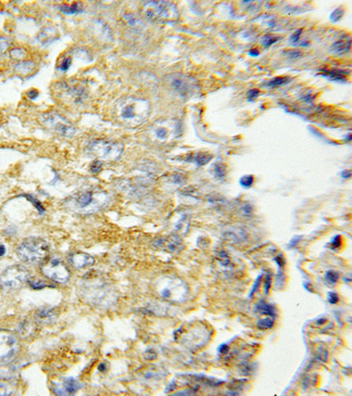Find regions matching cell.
I'll use <instances>...</instances> for the list:
<instances>
[{"label": "cell", "mask_w": 352, "mask_h": 396, "mask_svg": "<svg viewBox=\"0 0 352 396\" xmlns=\"http://www.w3.org/2000/svg\"><path fill=\"white\" fill-rule=\"evenodd\" d=\"M219 263H220L221 265L224 266V267H228V266L231 264V260H230V257L228 256V254H227L225 251H221V252H219Z\"/></svg>", "instance_id": "obj_30"}, {"label": "cell", "mask_w": 352, "mask_h": 396, "mask_svg": "<svg viewBox=\"0 0 352 396\" xmlns=\"http://www.w3.org/2000/svg\"><path fill=\"white\" fill-rule=\"evenodd\" d=\"M142 13L149 21L157 23H170L179 19L177 6L166 1H149L143 4Z\"/></svg>", "instance_id": "obj_6"}, {"label": "cell", "mask_w": 352, "mask_h": 396, "mask_svg": "<svg viewBox=\"0 0 352 396\" xmlns=\"http://www.w3.org/2000/svg\"><path fill=\"white\" fill-rule=\"evenodd\" d=\"M346 74H349V72H346V71L336 69L329 70V71L323 70L321 75L324 77H327L331 80H335V81H344Z\"/></svg>", "instance_id": "obj_19"}, {"label": "cell", "mask_w": 352, "mask_h": 396, "mask_svg": "<svg viewBox=\"0 0 352 396\" xmlns=\"http://www.w3.org/2000/svg\"><path fill=\"white\" fill-rule=\"evenodd\" d=\"M344 9H336V10H335V11L331 13V15H330V20H331L333 22H337V21H340L341 18H342L343 15H344Z\"/></svg>", "instance_id": "obj_33"}, {"label": "cell", "mask_w": 352, "mask_h": 396, "mask_svg": "<svg viewBox=\"0 0 352 396\" xmlns=\"http://www.w3.org/2000/svg\"><path fill=\"white\" fill-rule=\"evenodd\" d=\"M68 261L76 269H83L94 264V258L85 253H71Z\"/></svg>", "instance_id": "obj_16"}, {"label": "cell", "mask_w": 352, "mask_h": 396, "mask_svg": "<svg viewBox=\"0 0 352 396\" xmlns=\"http://www.w3.org/2000/svg\"><path fill=\"white\" fill-rule=\"evenodd\" d=\"M290 80L291 79L288 77H276V78H272V80L268 82L267 86H269V87H278V86L286 85Z\"/></svg>", "instance_id": "obj_24"}, {"label": "cell", "mask_w": 352, "mask_h": 396, "mask_svg": "<svg viewBox=\"0 0 352 396\" xmlns=\"http://www.w3.org/2000/svg\"><path fill=\"white\" fill-rule=\"evenodd\" d=\"M4 253H5V248L3 245H0V256L4 255Z\"/></svg>", "instance_id": "obj_50"}, {"label": "cell", "mask_w": 352, "mask_h": 396, "mask_svg": "<svg viewBox=\"0 0 352 396\" xmlns=\"http://www.w3.org/2000/svg\"><path fill=\"white\" fill-rule=\"evenodd\" d=\"M109 204V196L102 190H83L70 196L65 202L66 209L76 214L88 215L98 213Z\"/></svg>", "instance_id": "obj_3"}, {"label": "cell", "mask_w": 352, "mask_h": 396, "mask_svg": "<svg viewBox=\"0 0 352 396\" xmlns=\"http://www.w3.org/2000/svg\"><path fill=\"white\" fill-rule=\"evenodd\" d=\"M279 40L280 37L272 36H265L263 37V39H262V44H263V47L268 48V47H270V46L272 45V44H274V43H275L276 41H279Z\"/></svg>", "instance_id": "obj_29"}, {"label": "cell", "mask_w": 352, "mask_h": 396, "mask_svg": "<svg viewBox=\"0 0 352 396\" xmlns=\"http://www.w3.org/2000/svg\"><path fill=\"white\" fill-rule=\"evenodd\" d=\"M254 183V176H242L239 180V184L244 188H249Z\"/></svg>", "instance_id": "obj_31"}, {"label": "cell", "mask_w": 352, "mask_h": 396, "mask_svg": "<svg viewBox=\"0 0 352 396\" xmlns=\"http://www.w3.org/2000/svg\"><path fill=\"white\" fill-rule=\"evenodd\" d=\"M154 289L160 298L171 302H182L188 293L186 284L174 276L158 278L154 284Z\"/></svg>", "instance_id": "obj_5"}, {"label": "cell", "mask_w": 352, "mask_h": 396, "mask_svg": "<svg viewBox=\"0 0 352 396\" xmlns=\"http://www.w3.org/2000/svg\"><path fill=\"white\" fill-rule=\"evenodd\" d=\"M252 208L247 204V205H245V207H244V213H251Z\"/></svg>", "instance_id": "obj_49"}, {"label": "cell", "mask_w": 352, "mask_h": 396, "mask_svg": "<svg viewBox=\"0 0 352 396\" xmlns=\"http://www.w3.org/2000/svg\"><path fill=\"white\" fill-rule=\"evenodd\" d=\"M262 278H263V275H260L258 276V278L255 279V283H254V285H253V287H252L251 290H250V292H249V298H251L253 294L255 293L256 290L259 289L260 287V284H261V280H262Z\"/></svg>", "instance_id": "obj_36"}, {"label": "cell", "mask_w": 352, "mask_h": 396, "mask_svg": "<svg viewBox=\"0 0 352 396\" xmlns=\"http://www.w3.org/2000/svg\"><path fill=\"white\" fill-rule=\"evenodd\" d=\"M101 167H102V162L99 161V160H95L93 162V165L91 166V170L93 173H97V172L101 170Z\"/></svg>", "instance_id": "obj_42"}, {"label": "cell", "mask_w": 352, "mask_h": 396, "mask_svg": "<svg viewBox=\"0 0 352 396\" xmlns=\"http://www.w3.org/2000/svg\"><path fill=\"white\" fill-rule=\"evenodd\" d=\"M150 112L149 102L135 96L122 97L114 108V114L118 123L128 128H137L146 123Z\"/></svg>", "instance_id": "obj_2"}, {"label": "cell", "mask_w": 352, "mask_h": 396, "mask_svg": "<svg viewBox=\"0 0 352 396\" xmlns=\"http://www.w3.org/2000/svg\"><path fill=\"white\" fill-rule=\"evenodd\" d=\"M211 159H212V155L206 154V153H199L198 155L196 157L195 161L199 166H202V165H205V164L208 163Z\"/></svg>", "instance_id": "obj_28"}, {"label": "cell", "mask_w": 352, "mask_h": 396, "mask_svg": "<svg viewBox=\"0 0 352 396\" xmlns=\"http://www.w3.org/2000/svg\"><path fill=\"white\" fill-rule=\"evenodd\" d=\"M15 384L12 381H0V396L12 395L15 390Z\"/></svg>", "instance_id": "obj_20"}, {"label": "cell", "mask_w": 352, "mask_h": 396, "mask_svg": "<svg viewBox=\"0 0 352 396\" xmlns=\"http://www.w3.org/2000/svg\"><path fill=\"white\" fill-rule=\"evenodd\" d=\"M284 54H285L289 58H291V59H298V58H300V57L302 56V52H301V51H300V50H295V49H291V50L285 51Z\"/></svg>", "instance_id": "obj_35"}, {"label": "cell", "mask_w": 352, "mask_h": 396, "mask_svg": "<svg viewBox=\"0 0 352 396\" xmlns=\"http://www.w3.org/2000/svg\"><path fill=\"white\" fill-rule=\"evenodd\" d=\"M328 301L329 304H331V305H335V304H336V303L339 301L338 295L336 294V292H334V291H330V292H328Z\"/></svg>", "instance_id": "obj_39"}, {"label": "cell", "mask_w": 352, "mask_h": 396, "mask_svg": "<svg viewBox=\"0 0 352 396\" xmlns=\"http://www.w3.org/2000/svg\"><path fill=\"white\" fill-rule=\"evenodd\" d=\"M29 277L30 274L23 266H10L0 276V287L6 291L19 290L29 282Z\"/></svg>", "instance_id": "obj_9"}, {"label": "cell", "mask_w": 352, "mask_h": 396, "mask_svg": "<svg viewBox=\"0 0 352 396\" xmlns=\"http://www.w3.org/2000/svg\"><path fill=\"white\" fill-rule=\"evenodd\" d=\"M325 323H326V319L320 318L316 321L315 324L317 326H320V325H323Z\"/></svg>", "instance_id": "obj_48"}, {"label": "cell", "mask_w": 352, "mask_h": 396, "mask_svg": "<svg viewBox=\"0 0 352 396\" xmlns=\"http://www.w3.org/2000/svg\"><path fill=\"white\" fill-rule=\"evenodd\" d=\"M272 275L271 273H268L266 275V278H265V282H264V293L268 294L269 290L272 286Z\"/></svg>", "instance_id": "obj_37"}, {"label": "cell", "mask_w": 352, "mask_h": 396, "mask_svg": "<svg viewBox=\"0 0 352 396\" xmlns=\"http://www.w3.org/2000/svg\"><path fill=\"white\" fill-rule=\"evenodd\" d=\"M80 385L73 378H65L60 383H55L54 393L58 396H73L78 392Z\"/></svg>", "instance_id": "obj_14"}, {"label": "cell", "mask_w": 352, "mask_h": 396, "mask_svg": "<svg viewBox=\"0 0 352 396\" xmlns=\"http://www.w3.org/2000/svg\"><path fill=\"white\" fill-rule=\"evenodd\" d=\"M10 39L7 37L0 36V55L5 52L10 46Z\"/></svg>", "instance_id": "obj_32"}, {"label": "cell", "mask_w": 352, "mask_h": 396, "mask_svg": "<svg viewBox=\"0 0 352 396\" xmlns=\"http://www.w3.org/2000/svg\"><path fill=\"white\" fill-rule=\"evenodd\" d=\"M71 64H72V59H71L70 57H66V58H65V59L62 61V63H61L59 69H60L61 71H63V72H66L67 70L69 69Z\"/></svg>", "instance_id": "obj_38"}, {"label": "cell", "mask_w": 352, "mask_h": 396, "mask_svg": "<svg viewBox=\"0 0 352 396\" xmlns=\"http://www.w3.org/2000/svg\"><path fill=\"white\" fill-rule=\"evenodd\" d=\"M88 155L99 161L111 162L117 160L123 151V145L121 143L113 142L105 139L93 140L86 147Z\"/></svg>", "instance_id": "obj_7"}, {"label": "cell", "mask_w": 352, "mask_h": 396, "mask_svg": "<svg viewBox=\"0 0 352 396\" xmlns=\"http://www.w3.org/2000/svg\"><path fill=\"white\" fill-rule=\"evenodd\" d=\"M341 246V237L336 235L331 241V249H338Z\"/></svg>", "instance_id": "obj_43"}, {"label": "cell", "mask_w": 352, "mask_h": 396, "mask_svg": "<svg viewBox=\"0 0 352 396\" xmlns=\"http://www.w3.org/2000/svg\"><path fill=\"white\" fill-rule=\"evenodd\" d=\"M175 388H176V383H175L174 381H172L170 384L167 386V388H166V391H165V392L171 393L172 391H174V389H175Z\"/></svg>", "instance_id": "obj_45"}, {"label": "cell", "mask_w": 352, "mask_h": 396, "mask_svg": "<svg viewBox=\"0 0 352 396\" xmlns=\"http://www.w3.org/2000/svg\"><path fill=\"white\" fill-rule=\"evenodd\" d=\"M352 45V39L350 36H344L340 38L338 41L333 43L331 46L333 52L336 54H344L348 52L351 49Z\"/></svg>", "instance_id": "obj_18"}, {"label": "cell", "mask_w": 352, "mask_h": 396, "mask_svg": "<svg viewBox=\"0 0 352 396\" xmlns=\"http://www.w3.org/2000/svg\"><path fill=\"white\" fill-rule=\"evenodd\" d=\"M254 312L260 315H268L269 317L275 318L276 316V309L275 306L266 302L265 300H259L254 306Z\"/></svg>", "instance_id": "obj_17"}, {"label": "cell", "mask_w": 352, "mask_h": 396, "mask_svg": "<svg viewBox=\"0 0 352 396\" xmlns=\"http://www.w3.org/2000/svg\"><path fill=\"white\" fill-rule=\"evenodd\" d=\"M218 351L221 354H227L228 351H229V346L226 343H223V344L219 345V348H218Z\"/></svg>", "instance_id": "obj_44"}, {"label": "cell", "mask_w": 352, "mask_h": 396, "mask_svg": "<svg viewBox=\"0 0 352 396\" xmlns=\"http://www.w3.org/2000/svg\"><path fill=\"white\" fill-rule=\"evenodd\" d=\"M351 176H352V173H351V171H349V170H345V171L342 173V177H343V178L348 179V178L351 177Z\"/></svg>", "instance_id": "obj_47"}, {"label": "cell", "mask_w": 352, "mask_h": 396, "mask_svg": "<svg viewBox=\"0 0 352 396\" xmlns=\"http://www.w3.org/2000/svg\"><path fill=\"white\" fill-rule=\"evenodd\" d=\"M213 172H214V176L218 179H223L226 176V167L222 163L215 164L214 167H213Z\"/></svg>", "instance_id": "obj_26"}, {"label": "cell", "mask_w": 352, "mask_h": 396, "mask_svg": "<svg viewBox=\"0 0 352 396\" xmlns=\"http://www.w3.org/2000/svg\"><path fill=\"white\" fill-rule=\"evenodd\" d=\"M154 246L159 249H165L171 253H177L182 249V241L176 235L165 239H158L154 241Z\"/></svg>", "instance_id": "obj_15"}, {"label": "cell", "mask_w": 352, "mask_h": 396, "mask_svg": "<svg viewBox=\"0 0 352 396\" xmlns=\"http://www.w3.org/2000/svg\"><path fill=\"white\" fill-rule=\"evenodd\" d=\"M274 324H275V323H274L273 318L266 317V318L259 320L258 323L256 324V326L261 330H267V329H271V328L274 327Z\"/></svg>", "instance_id": "obj_22"}, {"label": "cell", "mask_w": 352, "mask_h": 396, "mask_svg": "<svg viewBox=\"0 0 352 396\" xmlns=\"http://www.w3.org/2000/svg\"><path fill=\"white\" fill-rule=\"evenodd\" d=\"M328 351L326 349H324V348L320 347L318 349V351H317V355H316L315 359H314V361H317V362H320V363H324V362H326L327 360H328Z\"/></svg>", "instance_id": "obj_27"}, {"label": "cell", "mask_w": 352, "mask_h": 396, "mask_svg": "<svg viewBox=\"0 0 352 396\" xmlns=\"http://www.w3.org/2000/svg\"><path fill=\"white\" fill-rule=\"evenodd\" d=\"M54 312L49 309H43V310L37 311V319L39 320V322L47 323V321H50L54 317Z\"/></svg>", "instance_id": "obj_23"}, {"label": "cell", "mask_w": 352, "mask_h": 396, "mask_svg": "<svg viewBox=\"0 0 352 396\" xmlns=\"http://www.w3.org/2000/svg\"><path fill=\"white\" fill-rule=\"evenodd\" d=\"M40 271L46 278L54 282L65 284L69 280L70 270L65 262L58 257H50L45 259L40 265Z\"/></svg>", "instance_id": "obj_11"}, {"label": "cell", "mask_w": 352, "mask_h": 396, "mask_svg": "<svg viewBox=\"0 0 352 396\" xmlns=\"http://www.w3.org/2000/svg\"><path fill=\"white\" fill-rule=\"evenodd\" d=\"M49 252V244L39 237L25 239L18 245V257L27 264H37L44 261Z\"/></svg>", "instance_id": "obj_4"}, {"label": "cell", "mask_w": 352, "mask_h": 396, "mask_svg": "<svg viewBox=\"0 0 352 396\" xmlns=\"http://www.w3.org/2000/svg\"><path fill=\"white\" fill-rule=\"evenodd\" d=\"M259 94L260 91L258 89H256V88H254V89H251V90L247 92V99H248V101H253V100H255V99L257 98L259 96Z\"/></svg>", "instance_id": "obj_40"}, {"label": "cell", "mask_w": 352, "mask_h": 396, "mask_svg": "<svg viewBox=\"0 0 352 396\" xmlns=\"http://www.w3.org/2000/svg\"><path fill=\"white\" fill-rule=\"evenodd\" d=\"M248 55H249L250 57H258V56L260 55V52L256 49H252L248 51Z\"/></svg>", "instance_id": "obj_46"}, {"label": "cell", "mask_w": 352, "mask_h": 396, "mask_svg": "<svg viewBox=\"0 0 352 396\" xmlns=\"http://www.w3.org/2000/svg\"><path fill=\"white\" fill-rule=\"evenodd\" d=\"M41 123L47 129L65 138H72L75 129L71 123L57 113H46L41 116Z\"/></svg>", "instance_id": "obj_12"}, {"label": "cell", "mask_w": 352, "mask_h": 396, "mask_svg": "<svg viewBox=\"0 0 352 396\" xmlns=\"http://www.w3.org/2000/svg\"><path fill=\"white\" fill-rule=\"evenodd\" d=\"M147 135L154 143H170L181 135V125L175 120L157 121L149 127Z\"/></svg>", "instance_id": "obj_8"}, {"label": "cell", "mask_w": 352, "mask_h": 396, "mask_svg": "<svg viewBox=\"0 0 352 396\" xmlns=\"http://www.w3.org/2000/svg\"><path fill=\"white\" fill-rule=\"evenodd\" d=\"M166 82L171 88L182 98L191 96L196 88V83L194 79L182 74H171L166 77Z\"/></svg>", "instance_id": "obj_13"}, {"label": "cell", "mask_w": 352, "mask_h": 396, "mask_svg": "<svg viewBox=\"0 0 352 396\" xmlns=\"http://www.w3.org/2000/svg\"><path fill=\"white\" fill-rule=\"evenodd\" d=\"M303 32V30L302 29H300L299 30H297L295 33L292 35V36L290 37V41H292V43H296V42H298V41L300 40V36H301V34Z\"/></svg>", "instance_id": "obj_41"}, {"label": "cell", "mask_w": 352, "mask_h": 396, "mask_svg": "<svg viewBox=\"0 0 352 396\" xmlns=\"http://www.w3.org/2000/svg\"><path fill=\"white\" fill-rule=\"evenodd\" d=\"M60 11L65 14H74L81 12L82 6L80 3H73L72 4H63L60 6Z\"/></svg>", "instance_id": "obj_21"}, {"label": "cell", "mask_w": 352, "mask_h": 396, "mask_svg": "<svg viewBox=\"0 0 352 396\" xmlns=\"http://www.w3.org/2000/svg\"><path fill=\"white\" fill-rule=\"evenodd\" d=\"M78 291L84 302L101 309L110 308L118 299L117 292L112 285L101 278H88L81 281Z\"/></svg>", "instance_id": "obj_1"}, {"label": "cell", "mask_w": 352, "mask_h": 396, "mask_svg": "<svg viewBox=\"0 0 352 396\" xmlns=\"http://www.w3.org/2000/svg\"><path fill=\"white\" fill-rule=\"evenodd\" d=\"M20 349V342L14 333L0 329V366L12 363L19 354Z\"/></svg>", "instance_id": "obj_10"}, {"label": "cell", "mask_w": 352, "mask_h": 396, "mask_svg": "<svg viewBox=\"0 0 352 396\" xmlns=\"http://www.w3.org/2000/svg\"><path fill=\"white\" fill-rule=\"evenodd\" d=\"M29 283L33 289H36V290H40V289H42V288H44L47 286L45 282L41 281V280H33V281H29Z\"/></svg>", "instance_id": "obj_34"}, {"label": "cell", "mask_w": 352, "mask_h": 396, "mask_svg": "<svg viewBox=\"0 0 352 396\" xmlns=\"http://www.w3.org/2000/svg\"><path fill=\"white\" fill-rule=\"evenodd\" d=\"M324 278H325V281L329 286H335L336 282H337V280H338V278H339V274L337 273L336 271H334V270H328L325 274Z\"/></svg>", "instance_id": "obj_25"}]
</instances>
